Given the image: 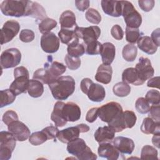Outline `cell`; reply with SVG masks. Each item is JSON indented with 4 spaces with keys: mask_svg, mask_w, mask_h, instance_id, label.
Masks as SVG:
<instances>
[{
    "mask_svg": "<svg viewBox=\"0 0 160 160\" xmlns=\"http://www.w3.org/2000/svg\"><path fill=\"white\" fill-rule=\"evenodd\" d=\"M81 109L79 106L72 102L64 103L58 101L55 103L51 119L57 127H62L67 122H75L81 118Z\"/></svg>",
    "mask_w": 160,
    "mask_h": 160,
    "instance_id": "cell-1",
    "label": "cell"
},
{
    "mask_svg": "<svg viewBox=\"0 0 160 160\" xmlns=\"http://www.w3.org/2000/svg\"><path fill=\"white\" fill-rule=\"evenodd\" d=\"M66 70L62 63L49 60L44 64V68L38 69L33 74V79L38 80L43 84H49L57 79Z\"/></svg>",
    "mask_w": 160,
    "mask_h": 160,
    "instance_id": "cell-2",
    "label": "cell"
},
{
    "mask_svg": "<svg viewBox=\"0 0 160 160\" xmlns=\"http://www.w3.org/2000/svg\"><path fill=\"white\" fill-rule=\"evenodd\" d=\"M53 98L57 100H66L75 90V81L72 76H60L48 84Z\"/></svg>",
    "mask_w": 160,
    "mask_h": 160,
    "instance_id": "cell-3",
    "label": "cell"
},
{
    "mask_svg": "<svg viewBox=\"0 0 160 160\" xmlns=\"http://www.w3.org/2000/svg\"><path fill=\"white\" fill-rule=\"evenodd\" d=\"M32 2V1L5 0L1 4V11L7 16L16 18L30 16Z\"/></svg>",
    "mask_w": 160,
    "mask_h": 160,
    "instance_id": "cell-4",
    "label": "cell"
},
{
    "mask_svg": "<svg viewBox=\"0 0 160 160\" xmlns=\"http://www.w3.org/2000/svg\"><path fill=\"white\" fill-rule=\"evenodd\" d=\"M67 151L79 160H95L97 159L96 154L91 151L81 138H78L69 142L67 145Z\"/></svg>",
    "mask_w": 160,
    "mask_h": 160,
    "instance_id": "cell-5",
    "label": "cell"
},
{
    "mask_svg": "<svg viewBox=\"0 0 160 160\" xmlns=\"http://www.w3.org/2000/svg\"><path fill=\"white\" fill-rule=\"evenodd\" d=\"M80 88L83 93L86 94L88 98L93 102H101L106 96V91L104 87L88 78H84L80 84Z\"/></svg>",
    "mask_w": 160,
    "mask_h": 160,
    "instance_id": "cell-6",
    "label": "cell"
},
{
    "mask_svg": "<svg viewBox=\"0 0 160 160\" xmlns=\"http://www.w3.org/2000/svg\"><path fill=\"white\" fill-rule=\"evenodd\" d=\"M122 15L126 27L138 28L142 23L141 15L136 11L133 4L128 1H121Z\"/></svg>",
    "mask_w": 160,
    "mask_h": 160,
    "instance_id": "cell-7",
    "label": "cell"
},
{
    "mask_svg": "<svg viewBox=\"0 0 160 160\" xmlns=\"http://www.w3.org/2000/svg\"><path fill=\"white\" fill-rule=\"evenodd\" d=\"M137 117L132 111H125L119 114L115 119L108 123L115 132L122 131L126 128H132L136 124Z\"/></svg>",
    "mask_w": 160,
    "mask_h": 160,
    "instance_id": "cell-8",
    "label": "cell"
},
{
    "mask_svg": "<svg viewBox=\"0 0 160 160\" xmlns=\"http://www.w3.org/2000/svg\"><path fill=\"white\" fill-rule=\"evenodd\" d=\"M16 139L9 131L0 132V159L8 160L11 158L16 144Z\"/></svg>",
    "mask_w": 160,
    "mask_h": 160,
    "instance_id": "cell-9",
    "label": "cell"
},
{
    "mask_svg": "<svg viewBox=\"0 0 160 160\" xmlns=\"http://www.w3.org/2000/svg\"><path fill=\"white\" fill-rule=\"evenodd\" d=\"M122 112V108L121 104L117 102L112 101L98 108V115L102 121L108 124Z\"/></svg>",
    "mask_w": 160,
    "mask_h": 160,
    "instance_id": "cell-10",
    "label": "cell"
},
{
    "mask_svg": "<svg viewBox=\"0 0 160 160\" xmlns=\"http://www.w3.org/2000/svg\"><path fill=\"white\" fill-rule=\"evenodd\" d=\"M21 60L20 51L15 48H9L4 51L0 58V64L2 69L14 68L18 66Z\"/></svg>",
    "mask_w": 160,
    "mask_h": 160,
    "instance_id": "cell-11",
    "label": "cell"
},
{
    "mask_svg": "<svg viewBox=\"0 0 160 160\" xmlns=\"http://www.w3.org/2000/svg\"><path fill=\"white\" fill-rule=\"evenodd\" d=\"M74 31L76 36L79 39H82L84 44L93 41H97L101 34V29L98 26H91L87 28L78 26Z\"/></svg>",
    "mask_w": 160,
    "mask_h": 160,
    "instance_id": "cell-12",
    "label": "cell"
},
{
    "mask_svg": "<svg viewBox=\"0 0 160 160\" xmlns=\"http://www.w3.org/2000/svg\"><path fill=\"white\" fill-rule=\"evenodd\" d=\"M20 30L19 23L15 20L6 21L1 29V44L9 42L18 34Z\"/></svg>",
    "mask_w": 160,
    "mask_h": 160,
    "instance_id": "cell-13",
    "label": "cell"
},
{
    "mask_svg": "<svg viewBox=\"0 0 160 160\" xmlns=\"http://www.w3.org/2000/svg\"><path fill=\"white\" fill-rule=\"evenodd\" d=\"M8 131L12 134L17 141H24L30 136V130L22 122L14 121L8 125Z\"/></svg>",
    "mask_w": 160,
    "mask_h": 160,
    "instance_id": "cell-14",
    "label": "cell"
},
{
    "mask_svg": "<svg viewBox=\"0 0 160 160\" xmlns=\"http://www.w3.org/2000/svg\"><path fill=\"white\" fill-rule=\"evenodd\" d=\"M59 38L54 32L43 34L41 38V47L43 51L52 54L57 52L59 48Z\"/></svg>",
    "mask_w": 160,
    "mask_h": 160,
    "instance_id": "cell-15",
    "label": "cell"
},
{
    "mask_svg": "<svg viewBox=\"0 0 160 160\" xmlns=\"http://www.w3.org/2000/svg\"><path fill=\"white\" fill-rule=\"evenodd\" d=\"M135 69L139 79L143 82L152 78L154 74V70L151 65V61L147 58L141 57L139 59L138 63L136 65Z\"/></svg>",
    "mask_w": 160,
    "mask_h": 160,
    "instance_id": "cell-16",
    "label": "cell"
},
{
    "mask_svg": "<svg viewBox=\"0 0 160 160\" xmlns=\"http://www.w3.org/2000/svg\"><path fill=\"white\" fill-rule=\"evenodd\" d=\"M114 146L122 154H131L134 149V142L132 139L123 137H115L112 141Z\"/></svg>",
    "mask_w": 160,
    "mask_h": 160,
    "instance_id": "cell-17",
    "label": "cell"
},
{
    "mask_svg": "<svg viewBox=\"0 0 160 160\" xmlns=\"http://www.w3.org/2000/svg\"><path fill=\"white\" fill-rule=\"evenodd\" d=\"M14 77V80L10 85L9 89L16 96L26 92L29 87V75H18Z\"/></svg>",
    "mask_w": 160,
    "mask_h": 160,
    "instance_id": "cell-18",
    "label": "cell"
},
{
    "mask_svg": "<svg viewBox=\"0 0 160 160\" xmlns=\"http://www.w3.org/2000/svg\"><path fill=\"white\" fill-rule=\"evenodd\" d=\"M98 153L100 157L108 160H117L120 154L119 151L111 142L100 143L98 149Z\"/></svg>",
    "mask_w": 160,
    "mask_h": 160,
    "instance_id": "cell-19",
    "label": "cell"
},
{
    "mask_svg": "<svg viewBox=\"0 0 160 160\" xmlns=\"http://www.w3.org/2000/svg\"><path fill=\"white\" fill-rule=\"evenodd\" d=\"M101 7L103 12L112 17H119L122 15L121 1H101Z\"/></svg>",
    "mask_w": 160,
    "mask_h": 160,
    "instance_id": "cell-20",
    "label": "cell"
},
{
    "mask_svg": "<svg viewBox=\"0 0 160 160\" xmlns=\"http://www.w3.org/2000/svg\"><path fill=\"white\" fill-rule=\"evenodd\" d=\"M114 136V131L109 126L99 127L94 132L95 140L99 144L102 142H112Z\"/></svg>",
    "mask_w": 160,
    "mask_h": 160,
    "instance_id": "cell-21",
    "label": "cell"
},
{
    "mask_svg": "<svg viewBox=\"0 0 160 160\" xmlns=\"http://www.w3.org/2000/svg\"><path fill=\"white\" fill-rule=\"evenodd\" d=\"M80 133L81 131L77 125L59 131L57 138L62 143H68L69 142L78 138Z\"/></svg>",
    "mask_w": 160,
    "mask_h": 160,
    "instance_id": "cell-22",
    "label": "cell"
},
{
    "mask_svg": "<svg viewBox=\"0 0 160 160\" xmlns=\"http://www.w3.org/2000/svg\"><path fill=\"white\" fill-rule=\"evenodd\" d=\"M100 54L101 55L102 64L104 65H111L116 55L115 46L109 42L104 43Z\"/></svg>",
    "mask_w": 160,
    "mask_h": 160,
    "instance_id": "cell-23",
    "label": "cell"
},
{
    "mask_svg": "<svg viewBox=\"0 0 160 160\" xmlns=\"http://www.w3.org/2000/svg\"><path fill=\"white\" fill-rule=\"evenodd\" d=\"M112 69L110 65L101 64L96 71L95 75V79L102 84H109L112 78Z\"/></svg>",
    "mask_w": 160,
    "mask_h": 160,
    "instance_id": "cell-24",
    "label": "cell"
},
{
    "mask_svg": "<svg viewBox=\"0 0 160 160\" xmlns=\"http://www.w3.org/2000/svg\"><path fill=\"white\" fill-rule=\"evenodd\" d=\"M138 47L143 52L148 54H153L158 50V46L153 42L151 37L142 36L137 41Z\"/></svg>",
    "mask_w": 160,
    "mask_h": 160,
    "instance_id": "cell-25",
    "label": "cell"
},
{
    "mask_svg": "<svg viewBox=\"0 0 160 160\" xmlns=\"http://www.w3.org/2000/svg\"><path fill=\"white\" fill-rule=\"evenodd\" d=\"M59 23L61 28L63 29L74 30L78 26L76 22V16L72 11L69 10L65 11L61 14L59 18Z\"/></svg>",
    "mask_w": 160,
    "mask_h": 160,
    "instance_id": "cell-26",
    "label": "cell"
},
{
    "mask_svg": "<svg viewBox=\"0 0 160 160\" xmlns=\"http://www.w3.org/2000/svg\"><path fill=\"white\" fill-rule=\"evenodd\" d=\"M122 80L124 82L132 84L134 86H140L144 83L139 79L134 68H128L124 69L122 74Z\"/></svg>",
    "mask_w": 160,
    "mask_h": 160,
    "instance_id": "cell-27",
    "label": "cell"
},
{
    "mask_svg": "<svg viewBox=\"0 0 160 160\" xmlns=\"http://www.w3.org/2000/svg\"><path fill=\"white\" fill-rule=\"evenodd\" d=\"M141 130L146 134H160V122H156L149 117L145 118L141 126Z\"/></svg>",
    "mask_w": 160,
    "mask_h": 160,
    "instance_id": "cell-28",
    "label": "cell"
},
{
    "mask_svg": "<svg viewBox=\"0 0 160 160\" xmlns=\"http://www.w3.org/2000/svg\"><path fill=\"white\" fill-rule=\"evenodd\" d=\"M68 54L74 58H79L85 53V48L82 44L79 42V39L76 37L67 48Z\"/></svg>",
    "mask_w": 160,
    "mask_h": 160,
    "instance_id": "cell-29",
    "label": "cell"
},
{
    "mask_svg": "<svg viewBox=\"0 0 160 160\" xmlns=\"http://www.w3.org/2000/svg\"><path fill=\"white\" fill-rule=\"evenodd\" d=\"M28 92L29 95L32 98L41 97L44 92L42 83L36 79H30Z\"/></svg>",
    "mask_w": 160,
    "mask_h": 160,
    "instance_id": "cell-30",
    "label": "cell"
},
{
    "mask_svg": "<svg viewBox=\"0 0 160 160\" xmlns=\"http://www.w3.org/2000/svg\"><path fill=\"white\" fill-rule=\"evenodd\" d=\"M138 54L137 47L133 44L125 45L122 51L123 58L128 62H132L135 60Z\"/></svg>",
    "mask_w": 160,
    "mask_h": 160,
    "instance_id": "cell-31",
    "label": "cell"
},
{
    "mask_svg": "<svg viewBox=\"0 0 160 160\" xmlns=\"http://www.w3.org/2000/svg\"><path fill=\"white\" fill-rule=\"evenodd\" d=\"M1 101L0 108L8 106L12 104L16 99V94L9 89L1 90L0 92Z\"/></svg>",
    "mask_w": 160,
    "mask_h": 160,
    "instance_id": "cell-32",
    "label": "cell"
},
{
    "mask_svg": "<svg viewBox=\"0 0 160 160\" xmlns=\"http://www.w3.org/2000/svg\"><path fill=\"white\" fill-rule=\"evenodd\" d=\"M113 93L118 97H126L131 92L130 86L124 82H119L116 83L112 88Z\"/></svg>",
    "mask_w": 160,
    "mask_h": 160,
    "instance_id": "cell-33",
    "label": "cell"
},
{
    "mask_svg": "<svg viewBox=\"0 0 160 160\" xmlns=\"http://www.w3.org/2000/svg\"><path fill=\"white\" fill-rule=\"evenodd\" d=\"M141 159L148 160H158V151L152 146L145 145L141 149Z\"/></svg>",
    "mask_w": 160,
    "mask_h": 160,
    "instance_id": "cell-34",
    "label": "cell"
},
{
    "mask_svg": "<svg viewBox=\"0 0 160 160\" xmlns=\"http://www.w3.org/2000/svg\"><path fill=\"white\" fill-rule=\"evenodd\" d=\"M30 16L41 21L48 18L44 8L37 2H32Z\"/></svg>",
    "mask_w": 160,
    "mask_h": 160,
    "instance_id": "cell-35",
    "label": "cell"
},
{
    "mask_svg": "<svg viewBox=\"0 0 160 160\" xmlns=\"http://www.w3.org/2000/svg\"><path fill=\"white\" fill-rule=\"evenodd\" d=\"M57 26V22L53 19L47 18L41 21L39 24V32L43 34L50 32V31Z\"/></svg>",
    "mask_w": 160,
    "mask_h": 160,
    "instance_id": "cell-36",
    "label": "cell"
},
{
    "mask_svg": "<svg viewBox=\"0 0 160 160\" xmlns=\"http://www.w3.org/2000/svg\"><path fill=\"white\" fill-rule=\"evenodd\" d=\"M85 52L89 55H98L101 52L102 44L98 41H93L84 45Z\"/></svg>",
    "mask_w": 160,
    "mask_h": 160,
    "instance_id": "cell-37",
    "label": "cell"
},
{
    "mask_svg": "<svg viewBox=\"0 0 160 160\" xmlns=\"http://www.w3.org/2000/svg\"><path fill=\"white\" fill-rule=\"evenodd\" d=\"M58 36L61 42L66 44H69L76 37L74 30L63 28L59 31Z\"/></svg>",
    "mask_w": 160,
    "mask_h": 160,
    "instance_id": "cell-38",
    "label": "cell"
},
{
    "mask_svg": "<svg viewBox=\"0 0 160 160\" xmlns=\"http://www.w3.org/2000/svg\"><path fill=\"white\" fill-rule=\"evenodd\" d=\"M47 140L48 138L42 131L34 132L31 134L29 138V142L34 146H39L42 144Z\"/></svg>",
    "mask_w": 160,
    "mask_h": 160,
    "instance_id": "cell-39",
    "label": "cell"
},
{
    "mask_svg": "<svg viewBox=\"0 0 160 160\" xmlns=\"http://www.w3.org/2000/svg\"><path fill=\"white\" fill-rule=\"evenodd\" d=\"M140 37L141 33L138 28H126V39L130 44L137 42V41Z\"/></svg>",
    "mask_w": 160,
    "mask_h": 160,
    "instance_id": "cell-40",
    "label": "cell"
},
{
    "mask_svg": "<svg viewBox=\"0 0 160 160\" xmlns=\"http://www.w3.org/2000/svg\"><path fill=\"white\" fill-rule=\"evenodd\" d=\"M85 16L88 22L94 24H98L101 21L100 13L94 8L88 9L86 12Z\"/></svg>",
    "mask_w": 160,
    "mask_h": 160,
    "instance_id": "cell-41",
    "label": "cell"
},
{
    "mask_svg": "<svg viewBox=\"0 0 160 160\" xmlns=\"http://www.w3.org/2000/svg\"><path fill=\"white\" fill-rule=\"evenodd\" d=\"M145 99L151 106L158 105L160 103V92L158 90L151 89L147 92Z\"/></svg>",
    "mask_w": 160,
    "mask_h": 160,
    "instance_id": "cell-42",
    "label": "cell"
},
{
    "mask_svg": "<svg viewBox=\"0 0 160 160\" xmlns=\"http://www.w3.org/2000/svg\"><path fill=\"white\" fill-rule=\"evenodd\" d=\"M135 108L137 111L141 114L148 113L150 109V104L144 98H139L135 103Z\"/></svg>",
    "mask_w": 160,
    "mask_h": 160,
    "instance_id": "cell-43",
    "label": "cell"
},
{
    "mask_svg": "<svg viewBox=\"0 0 160 160\" xmlns=\"http://www.w3.org/2000/svg\"><path fill=\"white\" fill-rule=\"evenodd\" d=\"M64 61L66 66L71 70L78 69L81 64V59L79 58H74L70 56L69 55H66L64 58Z\"/></svg>",
    "mask_w": 160,
    "mask_h": 160,
    "instance_id": "cell-44",
    "label": "cell"
},
{
    "mask_svg": "<svg viewBox=\"0 0 160 160\" xmlns=\"http://www.w3.org/2000/svg\"><path fill=\"white\" fill-rule=\"evenodd\" d=\"M34 32L31 29H22L19 34V39L24 42H30L34 40Z\"/></svg>",
    "mask_w": 160,
    "mask_h": 160,
    "instance_id": "cell-45",
    "label": "cell"
},
{
    "mask_svg": "<svg viewBox=\"0 0 160 160\" xmlns=\"http://www.w3.org/2000/svg\"><path fill=\"white\" fill-rule=\"evenodd\" d=\"M16 120H18V114L12 110L6 111L2 116V121L6 125H9L11 122Z\"/></svg>",
    "mask_w": 160,
    "mask_h": 160,
    "instance_id": "cell-46",
    "label": "cell"
},
{
    "mask_svg": "<svg viewBox=\"0 0 160 160\" xmlns=\"http://www.w3.org/2000/svg\"><path fill=\"white\" fill-rule=\"evenodd\" d=\"M160 107L158 105H152L149 111L148 117L152 119L156 122H160Z\"/></svg>",
    "mask_w": 160,
    "mask_h": 160,
    "instance_id": "cell-47",
    "label": "cell"
},
{
    "mask_svg": "<svg viewBox=\"0 0 160 160\" xmlns=\"http://www.w3.org/2000/svg\"><path fill=\"white\" fill-rule=\"evenodd\" d=\"M42 131L46 135L48 139H56V138H57L58 134L59 131L57 127L53 126L46 127Z\"/></svg>",
    "mask_w": 160,
    "mask_h": 160,
    "instance_id": "cell-48",
    "label": "cell"
},
{
    "mask_svg": "<svg viewBox=\"0 0 160 160\" xmlns=\"http://www.w3.org/2000/svg\"><path fill=\"white\" fill-rule=\"evenodd\" d=\"M155 1L154 0H140L138 1L139 8L145 12H149L152 9L154 6Z\"/></svg>",
    "mask_w": 160,
    "mask_h": 160,
    "instance_id": "cell-49",
    "label": "cell"
},
{
    "mask_svg": "<svg viewBox=\"0 0 160 160\" xmlns=\"http://www.w3.org/2000/svg\"><path fill=\"white\" fill-rule=\"evenodd\" d=\"M111 34L113 38L116 40H121L124 36V31L122 28L118 24H115L112 27Z\"/></svg>",
    "mask_w": 160,
    "mask_h": 160,
    "instance_id": "cell-50",
    "label": "cell"
},
{
    "mask_svg": "<svg viewBox=\"0 0 160 160\" xmlns=\"http://www.w3.org/2000/svg\"><path fill=\"white\" fill-rule=\"evenodd\" d=\"M98 108H92L87 112L86 116V120L90 123L94 122L98 115Z\"/></svg>",
    "mask_w": 160,
    "mask_h": 160,
    "instance_id": "cell-51",
    "label": "cell"
},
{
    "mask_svg": "<svg viewBox=\"0 0 160 160\" xmlns=\"http://www.w3.org/2000/svg\"><path fill=\"white\" fill-rule=\"evenodd\" d=\"M90 4V2L88 0H76L75 1V5L77 8V9L82 12H84L85 10H86Z\"/></svg>",
    "mask_w": 160,
    "mask_h": 160,
    "instance_id": "cell-52",
    "label": "cell"
},
{
    "mask_svg": "<svg viewBox=\"0 0 160 160\" xmlns=\"http://www.w3.org/2000/svg\"><path fill=\"white\" fill-rule=\"evenodd\" d=\"M159 30L160 29L159 28H157L156 29L154 30L152 33H151V38L152 39V41H153V42L156 45V46L159 47V45H160V43H159V34H160V32H159Z\"/></svg>",
    "mask_w": 160,
    "mask_h": 160,
    "instance_id": "cell-53",
    "label": "cell"
},
{
    "mask_svg": "<svg viewBox=\"0 0 160 160\" xmlns=\"http://www.w3.org/2000/svg\"><path fill=\"white\" fill-rule=\"evenodd\" d=\"M159 76H156L153 78L149 79V80L148 81V82L147 83V86H148V87H149V88H156L159 89Z\"/></svg>",
    "mask_w": 160,
    "mask_h": 160,
    "instance_id": "cell-54",
    "label": "cell"
},
{
    "mask_svg": "<svg viewBox=\"0 0 160 160\" xmlns=\"http://www.w3.org/2000/svg\"><path fill=\"white\" fill-rule=\"evenodd\" d=\"M159 139H160V134H154L152 138V144L158 148H159Z\"/></svg>",
    "mask_w": 160,
    "mask_h": 160,
    "instance_id": "cell-55",
    "label": "cell"
},
{
    "mask_svg": "<svg viewBox=\"0 0 160 160\" xmlns=\"http://www.w3.org/2000/svg\"><path fill=\"white\" fill-rule=\"evenodd\" d=\"M78 126L81 131V132H86L89 131V127L86 124H78Z\"/></svg>",
    "mask_w": 160,
    "mask_h": 160,
    "instance_id": "cell-56",
    "label": "cell"
}]
</instances>
